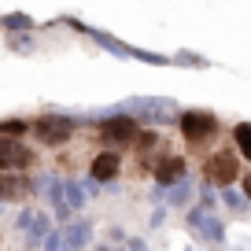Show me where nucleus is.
I'll use <instances>...</instances> for the list:
<instances>
[{
    "label": "nucleus",
    "mask_w": 251,
    "mask_h": 251,
    "mask_svg": "<svg viewBox=\"0 0 251 251\" xmlns=\"http://www.w3.org/2000/svg\"><path fill=\"white\" fill-rule=\"evenodd\" d=\"M233 141H236V148H240V155L251 159V122L233 126Z\"/></svg>",
    "instance_id": "nucleus-10"
},
{
    "label": "nucleus",
    "mask_w": 251,
    "mask_h": 251,
    "mask_svg": "<svg viewBox=\"0 0 251 251\" xmlns=\"http://www.w3.org/2000/svg\"><path fill=\"white\" fill-rule=\"evenodd\" d=\"M240 185H244V196L251 200V174H244V177H240Z\"/></svg>",
    "instance_id": "nucleus-12"
},
{
    "label": "nucleus",
    "mask_w": 251,
    "mask_h": 251,
    "mask_svg": "<svg viewBox=\"0 0 251 251\" xmlns=\"http://www.w3.org/2000/svg\"><path fill=\"white\" fill-rule=\"evenodd\" d=\"M151 174H155L159 185H177V181H185V159L181 155H163Z\"/></svg>",
    "instance_id": "nucleus-8"
},
{
    "label": "nucleus",
    "mask_w": 251,
    "mask_h": 251,
    "mask_svg": "<svg viewBox=\"0 0 251 251\" xmlns=\"http://www.w3.org/2000/svg\"><path fill=\"white\" fill-rule=\"evenodd\" d=\"M33 166V148H26L19 137H0V170L23 174Z\"/></svg>",
    "instance_id": "nucleus-5"
},
{
    "label": "nucleus",
    "mask_w": 251,
    "mask_h": 251,
    "mask_svg": "<svg viewBox=\"0 0 251 251\" xmlns=\"http://www.w3.org/2000/svg\"><path fill=\"white\" fill-rule=\"evenodd\" d=\"M203 177L218 188H229L233 181H240V159H236V151H214V155H207Z\"/></svg>",
    "instance_id": "nucleus-3"
},
{
    "label": "nucleus",
    "mask_w": 251,
    "mask_h": 251,
    "mask_svg": "<svg viewBox=\"0 0 251 251\" xmlns=\"http://www.w3.org/2000/svg\"><path fill=\"white\" fill-rule=\"evenodd\" d=\"M137 111H141V115H148L144 122H166V118L174 115V107H170L166 100H141V103H137Z\"/></svg>",
    "instance_id": "nucleus-9"
},
{
    "label": "nucleus",
    "mask_w": 251,
    "mask_h": 251,
    "mask_svg": "<svg viewBox=\"0 0 251 251\" xmlns=\"http://www.w3.org/2000/svg\"><path fill=\"white\" fill-rule=\"evenodd\" d=\"M118 174H122V159H118V151H107L103 148L100 155L89 163V177L100 181V185H107V181H115Z\"/></svg>",
    "instance_id": "nucleus-7"
},
{
    "label": "nucleus",
    "mask_w": 251,
    "mask_h": 251,
    "mask_svg": "<svg viewBox=\"0 0 251 251\" xmlns=\"http://www.w3.org/2000/svg\"><path fill=\"white\" fill-rule=\"evenodd\" d=\"M96 137L103 141L107 151H118V148H133L137 137H141V122L133 115H115V118H103L96 126Z\"/></svg>",
    "instance_id": "nucleus-1"
},
{
    "label": "nucleus",
    "mask_w": 251,
    "mask_h": 251,
    "mask_svg": "<svg viewBox=\"0 0 251 251\" xmlns=\"http://www.w3.org/2000/svg\"><path fill=\"white\" fill-rule=\"evenodd\" d=\"M30 129H33V137H37V144H45V148H63V144L74 137V118L45 115V118H37Z\"/></svg>",
    "instance_id": "nucleus-2"
},
{
    "label": "nucleus",
    "mask_w": 251,
    "mask_h": 251,
    "mask_svg": "<svg viewBox=\"0 0 251 251\" xmlns=\"http://www.w3.org/2000/svg\"><path fill=\"white\" fill-rule=\"evenodd\" d=\"M0 26H4V30H11V26H23V30H26V26H30V19H26V15H4V19H0Z\"/></svg>",
    "instance_id": "nucleus-11"
},
{
    "label": "nucleus",
    "mask_w": 251,
    "mask_h": 251,
    "mask_svg": "<svg viewBox=\"0 0 251 251\" xmlns=\"http://www.w3.org/2000/svg\"><path fill=\"white\" fill-rule=\"evenodd\" d=\"M177 126H181V137H185L188 144H207L218 133V118H214L211 111H185V115L177 118Z\"/></svg>",
    "instance_id": "nucleus-4"
},
{
    "label": "nucleus",
    "mask_w": 251,
    "mask_h": 251,
    "mask_svg": "<svg viewBox=\"0 0 251 251\" xmlns=\"http://www.w3.org/2000/svg\"><path fill=\"white\" fill-rule=\"evenodd\" d=\"M30 192H33V181L26 174L0 170V200L4 203H23V200H30Z\"/></svg>",
    "instance_id": "nucleus-6"
}]
</instances>
